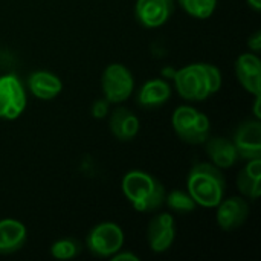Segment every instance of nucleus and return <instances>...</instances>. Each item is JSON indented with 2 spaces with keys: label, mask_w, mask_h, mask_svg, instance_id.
I'll return each instance as SVG.
<instances>
[{
  "label": "nucleus",
  "mask_w": 261,
  "mask_h": 261,
  "mask_svg": "<svg viewBox=\"0 0 261 261\" xmlns=\"http://www.w3.org/2000/svg\"><path fill=\"white\" fill-rule=\"evenodd\" d=\"M28 240V229L23 222L17 219L0 220V255H11L18 252Z\"/></svg>",
  "instance_id": "16"
},
{
  "label": "nucleus",
  "mask_w": 261,
  "mask_h": 261,
  "mask_svg": "<svg viewBox=\"0 0 261 261\" xmlns=\"http://www.w3.org/2000/svg\"><path fill=\"white\" fill-rule=\"evenodd\" d=\"M171 127L177 138L190 145H200L211 135V121L206 113L193 106H179L171 115Z\"/></svg>",
  "instance_id": "4"
},
{
  "label": "nucleus",
  "mask_w": 261,
  "mask_h": 261,
  "mask_svg": "<svg viewBox=\"0 0 261 261\" xmlns=\"http://www.w3.org/2000/svg\"><path fill=\"white\" fill-rule=\"evenodd\" d=\"M124 242V231L115 222H101L86 236V248L96 258H112L122 249Z\"/></svg>",
  "instance_id": "5"
},
{
  "label": "nucleus",
  "mask_w": 261,
  "mask_h": 261,
  "mask_svg": "<svg viewBox=\"0 0 261 261\" xmlns=\"http://www.w3.org/2000/svg\"><path fill=\"white\" fill-rule=\"evenodd\" d=\"M121 191L125 200L138 213H153L164 206L167 190L153 174L142 170H132L121 180Z\"/></svg>",
  "instance_id": "2"
},
{
  "label": "nucleus",
  "mask_w": 261,
  "mask_h": 261,
  "mask_svg": "<svg viewBox=\"0 0 261 261\" xmlns=\"http://www.w3.org/2000/svg\"><path fill=\"white\" fill-rule=\"evenodd\" d=\"M28 90L41 101L55 99L63 90V81L58 75L49 70H35L28 76Z\"/></svg>",
  "instance_id": "14"
},
{
  "label": "nucleus",
  "mask_w": 261,
  "mask_h": 261,
  "mask_svg": "<svg viewBox=\"0 0 261 261\" xmlns=\"http://www.w3.org/2000/svg\"><path fill=\"white\" fill-rule=\"evenodd\" d=\"M112 261H139L141 258L138 257V255H135L133 252H130V251H122V249H119L112 258H110Z\"/></svg>",
  "instance_id": "24"
},
{
  "label": "nucleus",
  "mask_w": 261,
  "mask_h": 261,
  "mask_svg": "<svg viewBox=\"0 0 261 261\" xmlns=\"http://www.w3.org/2000/svg\"><path fill=\"white\" fill-rule=\"evenodd\" d=\"M177 5L193 18L206 20L213 17L219 0H176Z\"/></svg>",
  "instance_id": "19"
},
{
  "label": "nucleus",
  "mask_w": 261,
  "mask_h": 261,
  "mask_svg": "<svg viewBox=\"0 0 261 261\" xmlns=\"http://www.w3.org/2000/svg\"><path fill=\"white\" fill-rule=\"evenodd\" d=\"M49 252L57 260H72L81 254V243L76 239L63 237L50 245Z\"/></svg>",
  "instance_id": "21"
},
{
  "label": "nucleus",
  "mask_w": 261,
  "mask_h": 261,
  "mask_svg": "<svg viewBox=\"0 0 261 261\" xmlns=\"http://www.w3.org/2000/svg\"><path fill=\"white\" fill-rule=\"evenodd\" d=\"M110 133L121 142L133 141L141 128L139 118L127 107H116L109 116Z\"/></svg>",
  "instance_id": "15"
},
{
  "label": "nucleus",
  "mask_w": 261,
  "mask_h": 261,
  "mask_svg": "<svg viewBox=\"0 0 261 261\" xmlns=\"http://www.w3.org/2000/svg\"><path fill=\"white\" fill-rule=\"evenodd\" d=\"M171 86L164 78H153L145 81L136 95V102L144 109H158L171 98Z\"/></svg>",
  "instance_id": "17"
},
{
  "label": "nucleus",
  "mask_w": 261,
  "mask_h": 261,
  "mask_svg": "<svg viewBox=\"0 0 261 261\" xmlns=\"http://www.w3.org/2000/svg\"><path fill=\"white\" fill-rule=\"evenodd\" d=\"M205 150H206V156L210 162L219 167L220 170L232 168L240 159L232 139L225 138V136L210 135V138L205 141Z\"/></svg>",
  "instance_id": "13"
},
{
  "label": "nucleus",
  "mask_w": 261,
  "mask_h": 261,
  "mask_svg": "<svg viewBox=\"0 0 261 261\" xmlns=\"http://www.w3.org/2000/svg\"><path fill=\"white\" fill-rule=\"evenodd\" d=\"M101 89L104 98L110 104L125 102L135 92V78L132 70L122 63H112L106 66L101 75Z\"/></svg>",
  "instance_id": "6"
},
{
  "label": "nucleus",
  "mask_w": 261,
  "mask_h": 261,
  "mask_svg": "<svg viewBox=\"0 0 261 261\" xmlns=\"http://www.w3.org/2000/svg\"><path fill=\"white\" fill-rule=\"evenodd\" d=\"M187 191L197 206L216 208L226 194V179L214 164L199 162L188 173Z\"/></svg>",
  "instance_id": "3"
},
{
  "label": "nucleus",
  "mask_w": 261,
  "mask_h": 261,
  "mask_svg": "<svg viewBox=\"0 0 261 261\" xmlns=\"http://www.w3.org/2000/svg\"><path fill=\"white\" fill-rule=\"evenodd\" d=\"M232 142L237 148L239 158L249 161L261 158V122L260 119H246L243 121L234 136Z\"/></svg>",
  "instance_id": "11"
},
{
  "label": "nucleus",
  "mask_w": 261,
  "mask_h": 261,
  "mask_svg": "<svg viewBox=\"0 0 261 261\" xmlns=\"http://www.w3.org/2000/svg\"><path fill=\"white\" fill-rule=\"evenodd\" d=\"M248 47H249V52H254V54H260L261 50V31L257 29L255 32H252L248 38Z\"/></svg>",
  "instance_id": "23"
},
{
  "label": "nucleus",
  "mask_w": 261,
  "mask_h": 261,
  "mask_svg": "<svg viewBox=\"0 0 261 261\" xmlns=\"http://www.w3.org/2000/svg\"><path fill=\"white\" fill-rule=\"evenodd\" d=\"M234 69L242 87L255 98H261V60L258 54H242L236 60Z\"/></svg>",
  "instance_id": "12"
},
{
  "label": "nucleus",
  "mask_w": 261,
  "mask_h": 261,
  "mask_svg": "<svg viewBox=\"0 0 261 261\" xmlns=\"http://www.w3.org/2000/svg\"><path fill=\"white\" fill-rule=\"evenodd\" d=\"M237 188L248 200H257L261 194V158L246 161L237 176Z\"/></svg>",
  "instance_id": "18"
},
{
  "label": "nucleus",
  "mask_w": 261,
  "mask_h": 261,
  "mask_svg": "<svg viewBox=\"0 0 261 261\" xmlns=\"http://www.w3.org/2000/svg\"><path fill=\"white\" fill-rule=\"evenodd\" d=\"M216 208V220L222 231H236L242 228L249 219L251 213L248 199L243 196H232L228 199L223 197V200Z\"/></svg>",
  "instance_id": "10"
},
{
  "label": "nucleus",
  "mask_w": 261,
  "mask_h": 261,
  "mask_svg": "<svg viewBox=\"0 0 261 261\" xmlns=\"http://www.w3.org/2000/svg\"><path fill=\"white\" fill-rule=\"evenodd\" d=\"M176 242V219L171 213L156 214L147 226V245L151 252L164 254Z\"/></svg>",
  "instance_id": "8"
},
{
  "label": "nucleus",
  "mask_w": 261,
  "mask_h": 261,
  "mask_svg": "<svg viewBox=\"0 0 261 261\" xmlns=\"http://www.w3.org/2000/svg\"><path fill=\"white\" fill-rule=\"evenodd\" d=\"M246 3H248L254 11H257V12H260L261 11V0H246Z\"/></svg>",
  "instance_id": "25"
},
{
  "label": "nucleus",
  "mask_w": 261,
  "mask_h": 261,
  "mask_svg": "<svg viewBox=\"0 0 261 261\" xmlns=\"http://www.w3.org/2000/svg\"><path fill=\"white\" fill-rule=\"evenodd\" d=\"M167 208L176 214H190L193 213L197 205L196 202L191 199V196L188 194V191H182V190H173L165 196V203Z\"/></svg>",
  "instance_id": "20"
},
{
  "label": "nucleus",
  "mask_w": 261,
  "mask_h": 261,
  "mask_svg": "<svg viewBox=\"0 0 261 261\" xmlns=\"http://www.w3.org/2000/svg\"><path fill=\"white\" fill-rule=\"evenodd\" d=\"M174 9V0H136L135 18L141 26L156 29L164 26L173 17Z\"/></svg>",
  "instance_id": "9"
},
{
  "label": "nucleus",
  "mask_w": 261,
  "mask_h": 261,
  "mask_svg": "<svg viewBox=\"0 0 261 261\" xmlns=\"http://www.w3.org/2000/svg\"><path fill=\"white\" fill-rule=\"evenodd\" d=\"M109 106H110V102H109L106 98L96 99V101L92 104V109H90L93 118H95V119H104V118L109 115Z\"/></svg>",
  "instance_id": "22"
},
{
  "label": "nucleus",
  "mask_w": 261,
  "mask_h": 261,
  "mask_svg": "<svg viewBox=\"0 0 261 261\" xmlns=\"http://www.w3.org/2000/svg\"><path fill=\"white\" fill-rule=\"evenodd\" d=\"M171 80L179 96L190 102L208 99L216 95L223 84L220 69L205 61L190 63L177 69Z\"/></svg>",
  "instance_id": "1"
},
{
  "label": "nucleus",
  "mask_w": 261,
  "mask_h": 261,
  "mask_svg": "<svg viewBox=\"0 0 261 261\" xmlns=\"http://www.w3.org/2000/svg\"><path fill=\"white\" fill-rule=\"evenodd\" d=\"M28 107V90L14 73L0 75V119L15 121Z\"/></svg>",
  "instance_id": "7"
}]
</instances>
